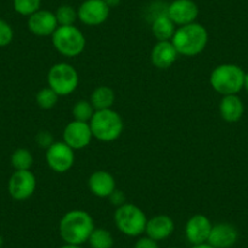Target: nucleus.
Instances as JSON below:
<instances>
[{
  "label": "nucleus",
  "mask_w": 248,
  "mask_h": 248,
  "mask_svg": "<svg viewBox=\"0 0 248 248\" xmlns=\"http://www.w3.org/2000/svg\"><path fill=\"white\" fill-rule=\"evenodd\" d=\"M95 225L88 212L75 209L62 217L60 221V235L68 245L80 246L89 240Z\"/></svg>",
  "instance_id": "obj_1"
},
{
  "label": "nucleus",
  "mask_w": 248,
  "mask_h": 248,
  "mask_svg": "<svg viewBox=\"0 0 248 248\" xmlns=\"http://www.w3.org/2000/svg\"><path fill=\"white\" fill-rule=\"evenodd\" d=\"M171 43L179 55L187 57L196 56L206 49L208 43V32L204 26L192 22L190 25L179 27L171 38Z\"/></svg>",
  "instance_id": "obj_2"
},
{
  "label": "nucleus",
  "mask_w": 248,
  "mask_h": 248,
  "mask_svg": "<svg viewBox=\"0 0 248 248\" xmlns=\"http://www.w3.org/2000/svg\"><path fill=\"white\" fill-rule=\"evenodd\" d=\"M89 124L93 137L105 142L118 139L124 129L123 119L112 108L95 111Z\"/></svg>",
  "instance_id": "obj_3"
},
{
  "label": "nucleus",
  "mask_w": 248,
  "mask_h": 248,
  "mask_svg": "<svg viewBox=\"0 0 248 248\" xmlns=\"http://www.w3.org/2000/svg\"><path fill=\"white\" fill-rule=\"evenodd\" d=\"M245 72L237 65L224 63L212 72L209 82L212 88L221 95H236L243 89Z\"/></svg>",
  "instance_id": "obj_4"
},
{
  "label": "nucleus",
  "mask_w": 248,
  "mask_h": 248,
  "mask_svg": "<svg viewBox=\"0 0 248 248\" xmlns=\"http://www.w3.org/2000/svg\"><path fill=\"white\" fill-rule=\"evenodd\" d=\"M52 45L63 56L76 57L85 49L84 34L82 31L73 26H59L51 35Z\"/></svg>",
  "instance_id": "obj_5"
},
{
  "label": "nucleus",
  "mask_w": 248,
  "mask_h": 248,
  "mask_svg": "<svg viewBox=\"0 0 248 248\" xmlns=\"http://www.w3.org/2000/svg\"><path fill=\"white\" fill-rule=\"evenodd\" d=\"M114 223L124 235L139 236L145 232L147 218L141 208L132 203H124L114 212Z\"/></svg>",
  "instance_id": "obj_6"
},
{
  "label": "nucleus",
  "mask_w": 248,
  "mask_h": 248,
  "mask_svg": "<svg viewBox=\"0 0 248 248\" xmlns=\"http://www.w3.org/2000/svg\"><path fill=\"white\" fill-rule=\"evenodd\" d=\"M47 83L59 96H67L77 89L79 76L73 66L66 62H60L50 68Z\"/></svg>",
  "instance_id": "obj_7"
},
{
  "label": "nucleus",
  "mask_w": 248,
  "mask_h": 248,
  "mask_svg": "<svg viewBox=\"0 0 248 248\" xmlns=\"http://www.w3.org/2000/svg\"><path fill=\"white\" fill-rule=\"evenodd\" d=\"M37 179L31 170H15L8 184L9 194L14 200L23 201L34 194Z\"/></svg>",
  "instance_id": "obj_8"
},
{
  "label": "nucleus",
  "mask_w": 248,
  "mask_h": 248,
  "mask_svg": "<svg viewBox=\"0 0 248 248\" xmlns=\"http://www.w3.org/2000/svg\"><path fill=\"white\" fill-rule=\"evenodd\" d=\"M75 150L66 142H54L46 150V162L50 168L56 173H66L75 163Z\"/></svg>",
  "instance_id": "obj_9"
},
{
  "label": "nucleus",
  "mask_w": 248,
  "mask_h": 248,
  "mask_svg": "<svg viewBox=\"0 0 248 248\" xmlns=\"http://www.w3.org/2000/svg\"><path fill=\"white\" fill-rule=\"evenodd\" d=\"M80 22L87 26L102 25L108 18L109 8L104 0H85L77 10Z\"/></svg>",
  "instance_id": "obj_10"
},
{
  "label": "nucleus",
  "mask_w": 248,
  "mask_h": 248,
  "mask_svg": "<svg viewBox=\"0 0 248 248\" xmlns=\"http://www.w3.org/2000/svg\"><path fill=\"white\" fill-rule=\"evenodd\" d=\"M93 133L90 124L87 122L72 121L63 130V142L73 150H82L90 144Z\"/></svg>",
  "instance_id": "obj_11"
},
{
  "label": "nucleus",
  "mask_w": 248,
  "mask_h": 248,
  "mask_svg": "<svg viewBox=\"0 0 248 248\" xmlns=\"http://www.w3.org/2000/svg\"><path fill=\"white\" fill-rule=\"evenodd\" d=\"M166 13L174 25L181 27L196 21L199 16V6L192 0H174L168 5Z\"/></svg>",
  "instance_id": "obj_12"
},
{
  "label": "nucleus",
  "mask_w": 248,
  "mask_h": 248,
  "mask_svg": "<svg viewBox=\"0 0 248 248\" xmlns=\"http://www.w3.org/2000/svg\"><path fill=\"white\" fill-rule=\"evenodd\" d=\"M59 27L56 16L49 10H38L28 17V30L37 37H49Z\"/></svg>",
  "instance_id": "obj_13"
},
{
  "label": "nucleus",
  "mask_w": 248,
  "mask_h": 248,
  "mask_svg": "<svg viewBox=\"0 0 248 248\" xmlns=\"http://www.w3.org/2000/svg\"><path fill=\"white\" fill-rule=\"evenodd\" d=\"M212 226L213 225H212L211 220L206 216L196 214V216L191 217L189 219V221L186 223V238L194 246L207 243L209 233H211Z\"/></svg>",
  "instance_id": "obj_14"
},
{
  "label": "nucleus",
  "mask_w": 248,
  "mask_h": 248,
  "mask_svg": "<svg viewBox=\"0 0 248 248\" xmlns=\"http://www.w3.org/2000/svg\"><path fill=\"white\" fill-rule=\"evenodd\" d=\"M238 232L233 225L229 223H220L212 226L207 243L214 248H230L236 243Z\"/></svg>",
  "instance_id": "obj_15"
},
{
  "label": "nucleus",
  "mask_w": 248,
  "mask_h": 248,
  "mask_svg": "<svg viewBox=\"0 0 248 248\" xmlns=\"http://www.w3.org/2000/svg\"><path fill=\"white\" fill-rule=\"evenodd\" d=\"M178 51L173 45L171 40L169 42H157L151 51L152 65L161 70H166L173 66L178 59Z\"/></svg>",
  "instance_id": "obj_16"
},
{
  "label": "nucleus",
  "mask_w": 248,
  "mask_h": 248,
  "mask_svg": "<svg viewBox=\"0 0 248 248\" xmlns=\"http://www.w3.org/2000/svg\"><path fill=\"white\" fill-rule=\"evenodd\" d=\"M89 189L93 195L97 197H109V195L116 190V180L113 175L106 170H97L90 175Z\"/></svg>",
  "instance_id": "obj_17"
},
{
  "label": "nucleus",
  "mask_w": 248,
  "mask_h": 248,
  "mask_svg": "<svg viewBox=\"0 0 248 248\" xmlns=\"http://www.w3.org/2000/svg\"><path fill=\"white\" fill-rule=\"evenodd\" d=\"M174 231V221L168 216H156L154 218L149 219L146 224L145 232L147 233V237L152 238L155 241H161L169 237Z\"/></svg>",
  "instance_id": "obj_18"
},
{
  "label": "nucleus",
  "mask_w": 248,
  "mask_h": 248,
  "mask_svg": "<svg viewBox=\"0 0 248 248\" xmlns=\"http://www.w3.org/2000/svg\"><path fill=\"white\" fill-rule=\"evenodd\" d=\"M243 102L237 95H225L219 104V112L221 118L229 123L240 121L243 114Z\"/></svg>",
  "instance_id": "obj_19"
},
{
  "label": "nucleus",
  "mask_w": 248,
  "mask_h": 248,
  "mask_svg": "<svg viewBox=\"0 0 248 248\" xmlns=\"http://www.w3.org/2000/svg\"><path fill=\"white\" fill-rule=\"evenodd\" d=\"M152 33L158 42H169L175 33V25L167 16V13L159 14L152 21Z\"/></svg>",
  "instance_id": "obj_20"
},
{
  "label": "nucleus",
  "mask_w": 248,
  "mask_h": 248,
  "mask_svg": "<svg viewBox=\"0 0 248 248\" xmlns=\"http://www.w3.org/2000/svg\"><path fill=\"white\" fill-rule=\"evenodd\" d=\"M114 100H116V94H114L113 89L106 87V85L96 88L90 96V102H92L95 111L111 108L114 104Z\"/></svg>",
  "instance_id": "obj_21"
},
{
  "label": "nucleus",
  "mask_w": 248,
  "mask_h": 248,
  "mask_svg": "<svg viewBox=\"0 0 248 248\" xmlns=\"http://www.w3.org/2000/svg\"><path fill=\"white\" fill-rule=\"evenodd\" d=\"M89 243L92 248H112L113 237L111 232L106 229H94L89 237Z\"/></svg>",
  "instance_id": "obj_22"
},
{
  "label": "nucleus",
  "mask_w": 248,
  "mask_h": 248,
  "mask_svg": "<svg viewBox=\"0 0 248 248\" xmlns=\"http://www.w3.org/2000/svg\"><path fill=\"white\" fill-rule=\"evenodd\" d=\"M11 164L15 170H30L33 166V156L27 149H17L11 156Z\"/></svg>",
  "instance_id": "obj_23"
},
{
  "label": "nucleus",
  "mask_w": 248,
  "mask_h": 248,
  "mask_svg": "<svg viewBox=\"0 0 248 248\" xmlns=\"http://www.w3.org/2000/svg\"><path fill=\"white\" fill-rule=\"evenodd\" d=\"M73 117H75V121L79 122H90L92 117L94 116L95 108L93 107L92 102L85 101V100H80V101L76 102L75 106L72 109Z\"/></svg>",
  "instance_id": "obj_24"
},
{
  "label": "nucleus",
  "mask_w": 248,
  "mask_h": 248,
  "mask_svg": "<svg viewBox=\"0 0 248 248\" xmlns=\"http://www.w3.org/2000/svg\"><path fill=\"white\" fill-rule=\"evenodd\" d=\"M55 16L59 26H73L78 18V13L73 6L61 5L57 8Z\"/></svg>",
  "instance_id": "obj_25"
},
{
  "label": "nucleus",
  "mask_w": 248,
  "mask_h": 248,
  "mask_svg": "<svg viewBox=\"0 0 248 248\" xmlns=\"http://www.w3.org/2000/svg\"><path fill=\"white\" fill-rule=\"evenodd\" d=\"M35 99H37V104L40 108L50 109L56 105L57 100H59V95H57L51 88L47 87L39 90Z\"/></svg>",
  "instance_id": "obj_26"
},
{
  "label": "nucleus",
  "mask_w": 248,
  "mask_h": 248,
  "mask_svg": "<svg viewBox=\"0 0 248 248\" xmlns=\"http://www.w3.org/2000/svg\"><path fill=\"white\" fill-rule=\"evenodd\" d=\"M40 4L42 0H14V9L20 15L30 17L31 15L40 10Z\"/></svg>",
  "instance_id": "obj_27"
},
{
  "label": "nucleus",
  "mask_w": 248,
  "mask_h": 248,
  "mask_svg": "<svg viewBox=\"0 0 248 248\" xmlns=\"http://www.w3.org/2000/svg\"><path fill=\"white\" fill-rule=\"evenodd\" d=\"M14 31L4 20H0V46H6L13 42Z\"/></svg>",
  "instance_id": "obj_28"
},
{
  "label": "nucleus",
  "mask_w": 248,
  "mask_h": 248,
  "mask_svg": "<svg viewBox=\"0 0 248 248\" xmlns=\"http://www.w3.org/2000/svg\"><path fill=\"white\" fill-rule=\"evenodd\" d=\"M37 142L40 147L43 149H49L52 144H54V137L50 132H46V130H43V132H39L37 135Z\"/></svg>",
  "instance_id": "obj_29"
},
{
  "label": "nucleus",
  "mask_w": 248,
  "mask_h": 248,
  "mask_svg": "<svg viewBox=\"0 0 248 248\" xmlns=\"http://www.w3.org/2000/svg\"><path fill=\"white\" fill-rule=\"evenodd\" d=\"M109 201H111V203L113 204V206L121 207L125 203V196H124L123 192L116 189L111 195H109Z\"/></svg>",
  "instance_id": "obj_30"
},
{
  "label": "nucleus",
  "mask_w": 248,
  "mask_h": 248,
  "mask_svg": "<svg viewBox=\"0 0 248 248\" xmlns=\"http://www.w3.org/2000/svg\"><path fill=\"white\" fill-rule=\"evenodd\" d=\"M134 248H158L157 241L150 237H141L137 241Z\"/></svg>",
  "instance_id": "obj_31"
},
{
  "label": "nucleus",
  "mask_w": 248,
  "mask_h": 248,
  "mask_svg": "<svg viewBox=\"0 0 248 248\" xmlns=\"http://www.w3.org/2000/svg\"><path fill=\"white\" fill-rule=\"evenodd\" d=\"M104 1L106 3V5L108 6L109 9L116 8V6H118L119 4H121V0H104Z\"/></svg>",
  "instance_id": "obj_32"
},
{
  "label": "nucleus",
  "mask_w": 248,
  "mask_h": 248,
  "mask_svg": "<svg viewBox=\"0 0 248 248\" xmlns=\"http://www.w3.org/2000/svg\"><path fill=\"white\" fill-rule=\"evenodd\" d=\"M243 88L248 93V73H245V80H243Z\"/></svg>",
  "instance_id": "obj_33"
},
{
  "label": "nucleus",
  "mask_w": 248,
  "mask_h": 248,
  "mask_svg": "<svg viewBox=\"0 0 248 248\" xmlns=\"http://www.w3.org/2000/svg\"><path fill=\"white\" fill-rule=\"evenodd\" d=\"M192 248H214V247H212V246L208 245V243H202V245L194 246V247H192Z\"/></svg>",
  "instance_id": "obj_34"
},
{
  "label": "nucleus",
  "mask_w": 248,
  "mask_h": 248,
  "mask_svg": "<svg viewBox=\"0 0 248 248\" xmlns=\"http://www.w3.org/2000/svg\"><path fill=\"white\" fill-rule=\"evenodd\" d=\"M61 248H82V247L78 245H68V243H66V245L62 246Z\"/></svg>",
  "instance_id": "obj_35"
},
{
  "label": "nucleus",
  "mask_w": 248,
  "mask_h": 248,
  "mask_svg": "<svg viewBox=\"0 0 248 248\" xmlns=\"http://www.w3.org/2000/svg\"><path fill=\"white\" fill-rule=\"evenodd\" d=\"M3 247V237H1V235H0V248Z\"/></svg>",
  "instance_id": "obj_36"
},
{
  "label": "nucleus",
  "mask_w": 248,
  "mask_h": 248,
  "mask_svg": "<svg viewBox=\"0 0 248 248\" xmlns=\"http://www.w3.org/2000/svg\"><path fill=\"white\" fill-rule=\"evenodd\" d=\"M169 248H176V247H169Z\"/></svg>",
  "instance_id": "obj_37"
}]
</instances>
